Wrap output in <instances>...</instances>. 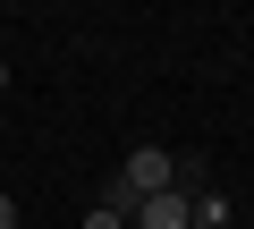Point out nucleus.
I'll use <instances>...</instances> for the list:
<instances>
[{
	"mask_svg": "<svg viewBox=\"0 0 254 229\" xmlns=\"http://www.w3.org/2000/svg\"><path fill=\"white\" fill-rule=\"evenodd\" d=\"M119 178L136 187V204H153V195H170V187H178V153H161V145H136V153L119 161Z\"/></svg>",
	"mask_w": 254,
	"mask_h": 229,
	"instance_id": "1",
	"label": "nucleus"
},
{
	"mask_svg": "<svg viewBox=\"0 0 254 229\" xmlns=\"http://www.w3.org/2000/svg\"><path fill=\"white\" fill-rule=\"evenodd\" d=\"M136 229H195V195H187V187H170V195L136 204Z\"/></svg>",
	"mask_w": 254,
	"mask_h": 229,
	"instance_id": "2",
	"label": "nucleus"
},
{
	"mask_svg": "<svg viewBox=\"0 0 254 229\" xmlns=\"http://www.w3.org/2000/svg\"><path fill=\"white\" fill-rule=\"evenodd\" d=\"M102 212H119V221H127V229H136V187H127V178H119V170H110V178H102Z\"/></svg>",
	"mask_w": 254,
	"mask_h": 229,
	"instance_id": "3",
	"label": "nucleus"
},
{
	"mask_svg": "<svg viewBox=\"0 0 254 229\" xmlns=\"http://www.w3.org/2000/svg\"><path fill=\"white\" fill-rule=\"evenodd\" d=\"M229 221V195H195V229H220Z\"/></svg>",
	"mask_w": 254,
	"mask_h": 229,
	"instance_id": "4",
	"label": "nucleus"
},
{
	"mask_svg": "<svg viewBox=\"0 0 254 229\" xmlns=\"http://www.w3.org/2000/svg\"><path fill=\"white\" fill-rule=\"evenodd\" d=\"M85 229H127V221H119V212H102V204H93V212H85Z\"/></svg>",
	"mask_w": 254,
	"mask_h": 229,
	"instance_id": "5",
	"label": "nucleus"
},
{
	"mask_svg": "<svg viewBox=\"0 0 254 229\" xmlns=\"http://www.w3.org/2000/svg\"><path fill=\"white\" fill-rule=\"evenodd\" d=\"M0 229H17V204H9V195H0Z\"/></svg>",
	"mask_w": 254,
	"mask_h": 229,
	"instance_id": "6",
	"label": "nucleus"
},
{
	"mask_svg": "<svg viewBox=\"0 0 254 229\" xmlns=\"http://www.w3.org/2000/svg\"><path fill=\"white\" fill-rule=\"evenodd\" d=\"M0 93H9V68H0Z\"/></svg>",
	"mask_w": 254,
	"mask_h": 229,
	"instance_id": "7",
	"label": "nucleus"
}]
</instances>
